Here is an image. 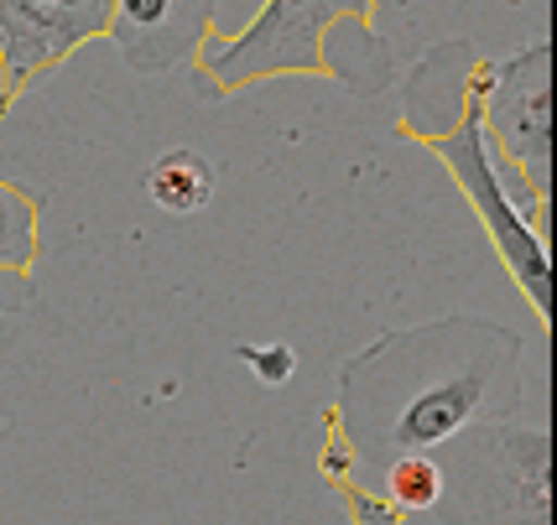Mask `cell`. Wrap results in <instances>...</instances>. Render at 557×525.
<instances>
[{"label":"cell","instance_id":"obj_12","mask_svg":"<svg viewBox=\"0 0 557 525\" xmlns=\"http://www.w3.org/2000/svg\"><path fill=\"white\" fill-rule=\"evenodd\" d=\"M339 495H344V504H349V521H355V525H407V515H401V510H391L381 495H370V489L349 484V478L339 484Z\"/></svg>","mask_w":557,"mask_h":525},{"label":"cell","instance_id":"obj_7","mask_svg":"<svg viewBox=\"0 0 557 525\" xmlns=\"http://www.w3.org/2000/svg\"><path fill=\"white\" fill-rule=\"evenodd\" d=\"M219 0H115L110 5V42L136 73L188 68L214 32Z\"/></svg>","mask_w":557,"mask_h":525},{"label":"cell","instance_id":"obj_11","mask_svg":"<svg viewBox=\"0 0 557 525\" xmlns=\"http://www.w3.org/2000/svg\"><path fill=\"white\" fill-rule=\"evenodd\" d=\"M240 359L250 364V375L261 385H287L292 370H297V354H292L287 343H267V349H256V343H240Z\"/></svg>","mask_w":557,"mask_h":525},{"label":"cell","instance_id":"obj_6","mask_svg":"<svg viewBox=\"0 0 557 525\" xmlns=\"http://www.w3.org/2000/svg\"><path fill=\"white\" fill-rule=\"evenodd\" d=\"M115 0H0V104L110 32Z\"/></svg>","mask_w":557,"mask_h":525},{"label":"cell","instance_id":"obj_8","mask_svg":"<svg viewBox=\"0 0 557 525\" xmlns=\"http://www.w3.org/2000/svg\"><path fill=\"white\" fill-rule=\"evenodd\" d=\"M146 192H151V203L162 209V214H198V209H209V198H214V172L209 162L188 151V146H172L162 151L151 172H146Z\"/></svg>","mask_w":557,"mask_h":525},{"label":"cell","instance_id":"obj_13","mask_svg":"<svg viewBox=\"0 0 557 525\" xmlns=\"http://www.w3.org/2000/svg\"><path fill=\"white\" fill-rule=\"evenodd\" d=\"M0 110H5V104H0Z\"/></svg>","mask_w":557,"mask_h":525},{"label":"cell","instance_id":"obj_10","mask_svg":"<svg viewBox=\"0 0 557 525\" xmlns=\"http://www.w3.org/2000/svg\"><path fill=\"white\" fill-rule=\"evenodd\" d=\"M370 495H381V500H386L391 510H401V515H428V510L443 500V468H437V458H428V453L396 458V463L381 468Z\"/></svg>","mask_w":557,"mask_h":525},{"label":"cell","instance_id":"obj_1","mask_svg":"<svg viewBox=\"0 0 557 525\" xmlns=\"http://www.w3.org/2000/svg\"><path fill=\"white\" fill-rule=\"evenodd\" d=\"M521 411V334L490 317H437L364 343L339 364L329 432L349 453V484L375 489L396 458L454 442Z\"/></svg>","mask_w":557,"mask_h":525},{"label":"cell","instance_id":"obj_9","mask_svg":"<svg viewBox=\"0 0 557 525\" xmlns=\"http://www.w3.org/2000/svg\"><path fill=\"white\" fill-rule=\"evenodd\" d=\"M37 261V198L16 183H0V287L11 297V282H26Z\"/></svg>","mask_w":557,"mask_h":525},{"label":"cell","instance_id":"obj_4","mask_svg":"<svg viewBox=\"0 0 557 525\" xmlns=\"http://www.w3.org/2000/svg\"><path fill=\"white\" fill-rule=\"evenodd\" d=\"M364 26L370 0H267V11L230 42H203L194 68L203 73V95H230L240 84L271 78V73H329L323 32L334 22Z\"/></svg>","mask_w":557,"mask_h":525},{"label":"cell","instance_id":"obj_5","mask_svg":"<svg viewBox=\"0 0 557 525\" xmlns=\"http://www.w3.org/2000/svg\"><path fill=\"white\" fill-rule=\"evenodd\" d=\"M469 89L480 99L495 157H510V167L527 177L536 198H553V48L532 42L510 52L506 63L480 68Z\"/></svg>","mask_w":557,"mask_h":525},{"label":"cell","instance_id":"obj_2","mask_svg":"<svg viewBox=\"0 0 557 525\" xmlns=\"http://www.w3.org/2000/svg\"><path fill=\"white\" fill-rule=\"evenodd\" d=\"M437 525H553V437L542 427L490 422L437 448Z\"/></svg>","mask_w":557,"mask_h":525},{"label":"cell","instance_id":"obj_3","mask_svg":"<svg viewBox=\"0 0 557 525\" xmlns=\"http://www.w3.org/2000/svg\"><path fill=\"white\" fill-rule=\"evenodd\" d=\"M417 141L448 162V172L459 177L463 198L474 203V214L485 218V229H490V239H495V250H500V261H506L510 282L527 291L536 323L553 328V271H547V245H542V229H536L547 198H536V192L527 188V177L516 167L506 172V162L495 157L474 89L463 99L454 130H428V136H417Z\"/></svg>","mask_w":557,"mask_h":525}]
</instances>
